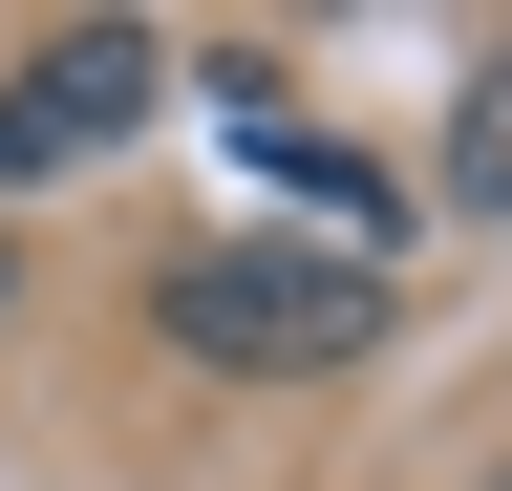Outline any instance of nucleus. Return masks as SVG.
Listing matches in <instances>:
<instances>
[{
  "label": "nucleus",
  "mask_w": 512,
  "mask_h": 491,
  "mask_svg": "<svg viewBox=\"0 0 512 491\" xmlns=\"http://www.w3.org/2000/svg\"><path fill=\"white\" fill-rule=\"evenodd\" d=\"M150 321H171L192 363L299 385V363H363V342H384V278H363V257H320V235H214V257H171V278H150Z\"/></svg>",
  "instance_id": "nucleus-1"
},
{
  "label": "nucleus",
  "mask_w": 512,
  "mask_h": 491,
  "mask_svg": "<svg viewBox=\"0 0 512 491\" xmlns=\"http://www.w3.org/2000/svg\"><path fill=\"white\" fill-rule=\"evenodd\" d=\"M150 86H171L150 43H128V22H86V43H43V65L0 86V107H22V150H107V129H128Z\"/></svg>",
  "instance_id": "nucleus-2"
},
{
  "label": "nucleus",
  "mask_w": 512,
  "mask_h": 491,
  "mask_svg": "<svg viewBox=\"0 0 512 491\" xmlns=\"http://www.w3.org/2000/svg\"><path fill=\"white\" fill-rule=\"evenodd\" d=\"M448 193H470V214H512V43L470 65V107H448Z\"/></svg>",
  "instance_id": "nucleus-3"
},
{
  "label": "nucleus",
  "mask_w": 512,
  "mask_h": 491,
  "mask_svg": "<svg viewBox=\"0 0 512 491\" xmlns=\"http://www.w3.org/2000/svg\"><path fill=\"white\" fill-rule=\"evenodd\" d=\"M0 171H22V107H0Z\"/></svg>",
  "instance_id": "nucleus-4"
},
{
  "label": "nucleus",
  "mask_w": 512,
  "mask_h": 491,
  "mask_svg": "<svg viewBox=\"0 0 512 491\" xmlns=\"http://www.w3.org/2000/svg\"><path fill=\"white\" fill-rule=\"evenodd\" d=\"M0 299H22V257H0Z\"/></svg>",
  "instance_id": "nucleus-5"
}]
</instances>
